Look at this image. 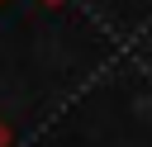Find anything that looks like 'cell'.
<instances>
[{
  "instance_id": "cell-1",
  "label": "cell",
  "mask_w": 152,
  "mask_h": 147,
  "mask_svg": "<svg viewBox=\"0 0 152 147\" xmlns=\"http://www.w3.org/2000/svg\"><path fill=\"white\" fill-rule=\"evenodd\" d=\"M0 147H5V128H0Z\"/></svg>"
},
{
  "instance_id": "cell-2",
  "label": "cell",
  "mask_w": 152,
  "mask_h": 147,
  "mask_svg": "<svg viewBox=\"0 0 152 147\" xmlns=\"http://www.w3.org/2000/svg\"><path fill=\"white\" fill-rule=\"evenodd\" d=\"M52 5H57V0H52Z\"/></svg>"
}]
</instances>
